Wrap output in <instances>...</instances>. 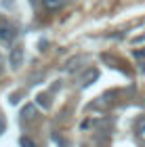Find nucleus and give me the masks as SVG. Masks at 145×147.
<instances>
[{
	"mask_svg": "<svg viewBox=\"0 0 145 147\" xmlns=\"http://www.w3.org/2000/svg\"><path fill=\"white\" fill-rule=\"evenodd\" d=\"M9 63H11L13 69H19L23 65V49H21V46L11 49V53H9Z\"/></svg>",
	"mask_w": 145,
	"mask_h": 147,
	"instance_id": "nucleus-1",
	"label": "nucleus"
},
{
	"mask_svg": "<svg viewBox=\"0 0 145 147\" xmlns=\"http://www.w3.org/2000/svg\"><path fill=\"white\" fill-rule=\"evenodd\" d=\"M15 36H17V32H15V28H13L11 23L0 21V40H4V42H13Z\"/></svg>",
	"mask_w": 145,
	"mask_h": 147,
	"instance_id": "nucleus-2",
	"label": "nucleus"
},
{
	"mask_svg": "<svg viewBox=\"0 0 145 147\" xmlns=\"http://www.w3.org/2000/svg\"><path fill=\"white\" fill-rule=\"evenodd\" d=\"M97 78H99V69H93V67L86 69V74L80 78V88H88V86L93 84Z\"/></svg>",
	"mask_w": 145,
	"mask_h": 147,
	"instance_id": "nucleus-3",
	"label": "nucleus"
},
{
	"mask_svg": "<svg viewBox=\"0 0 145 147\" xmlns=\"http://www.w3.org/2000/svg\"><path fill=\"white\" fill-rule=\"evenodd\" d=\"M135 132H137V137H139V141L145 143V116H141L135 122Z\"/></svg>",
	"mask_w": 145,
	"mask_h": 147,
	"instance_id": "nucleus-4",
	"label": "nucleus"
},
{
	"mask_svg": "<svg viewBox=\"0 0 145 147\" xmlns=\"http://www.w3.org/2000/svg\"><path fill=\"white\" fill-rule=\"evenodd\" d=\"M36 103L40 105L42 109H49V107H51V97L47 95V92H40V95L36 97Z\"/></svg>",
	"mask_w": 145,
	"mask_h": 147,
	"instance_id": "nucleus-5",
	"label": "nucleus"
},
{
	"mask_svg": "<svg viewBox=\"0 0 145 147\" xmlns=\"http://www.w3.org/2000/svg\"><path fill=\"white\" fill-rule=\"evenodd\" d=\"M21 118L23 120H34L36 118V107L34 105H25V107L21 109Z\"/></svg>",
	"mask_w": 145,
	"mask_h": 147,
	"instance_id": "nucleus-6",
	"label": "nucleus"
},
{
	"mask_svg": "<svg viewBox=\"0 0 145 147\" xmlns=\"http://www.w3.org/2000/svg\"><path fill=\"white\" fill-rule=\"evenodd\" d=\"M42 4L47 6V9H51V11H55V9H59V6L63 4V0H42Z\"/></svg>",
	"mask_w": 145,
	"mask_h": 147,
	"instance_id": "nucleus-7",
	"label": "nucleus"
},
{
	"mask_svg": "<svg viewBox=\"0 0 145 147\" xmlns=\"http://www.w3.org/2000/svg\"><path fill=\"white\" fill-rule=\"evenodd\" d=\"M19 145H21V147H38L30 137H21V139H19Z\"/></svg>",
	"mask_w": 145,
	"mask_h": 147,
	"instance_id": "nucleus-8",
	"label": "nucleus"
},
{
	"mask_svg": "<svg viewBox=\"0 0 145 147\" xmlns=\"http://www.w3.org/2000/svg\"><path fill=\"white\" fill-rule=\"evenodd\" d=\"M53 141L57 143V147H69V145H67V141H65V139H61L59 135H53Z\"/></svg>",
	"mask_w": 145,
	"mask_h": 147,
	"instance_id": "nucleus-9",
	"label": "nucleus"
},
{
	"mask_svg": "<svg viewBox=\"0 0 145 147\" xmlns=\"http://www.w3.org/2000/svg\"><path fill=\"white\" fill-rule=\"evenodd\" d=\"M4 130H6V122H4V118L0 116V135H2Z\"/></svg>",
	"mask_w": 145,
	"mask_h": 147,
	"instance_id": "nucleus-10",
	"label": "nucleus"
},
{
	"mask_svg": "<svg viewBox=\"0 0 145 147\" xmlns=\"http://www.w3.org/2000/svg\"><path fill=\"white\" fill-rule=\"evenodd\" d=\"M135 55H137V57L141 59V57H145V51H135Z\"/></svg>",
	"mask_w": 145,
	"mask_h": 147,
	"instance_id": "nucleus-11",
	"label": "nucleus"
},
{
	"mask_svg": "<svg viewBox=\"0 0 145 147\" xmlns=\"http://www.w3.org/2000/svg\"><path fill=\"white\" fill-rule=\"evenodd\" d=\"M0 74H2V67H0Z\"/></svg>",
	"mask_w": 145,
	"mask_h": 147,
	"instance_id": "nucleus-12",
	"label": "nucleus"
}]
</instances>
